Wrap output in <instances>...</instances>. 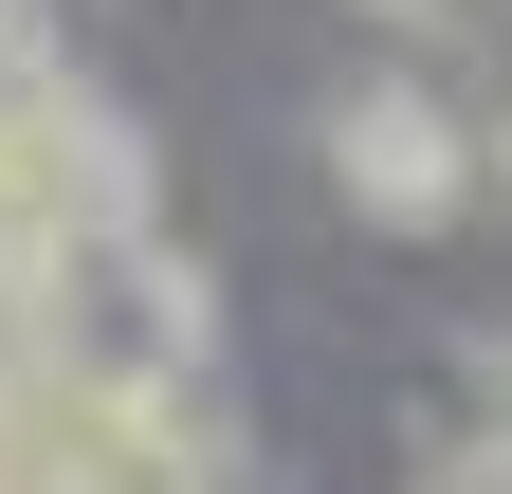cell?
Listing matches in <instances>:
<instances>
[{
	"instance_id": "cell-1",
	"label": "cell",
	"mask_w": 512,
	"mask_h": 494,
	"mask_svg": "<svg viewBox=\"0 0 512 494\" xmlns=\"http://www.w3.org/2000/svg\"><path fill=\"white\" fill-rule=\"evenodd\" d=\"M110 238H147V147L74 74H0V275H92Z\"/></svg>"
},
{
	"instance_id": "cell-2",
	"label": "cell",
	"mask_w": 512,
	"mask_h": 494,
	"mask_svg": "<svg viewBox=\"0 0 512 494\" xmlns=\"http://www.w3.org/2000/svg\"><path fill=\"white\" fill-rule=\"evenodd\" d=\"M330 183H348L366 220L439 238V220L494 183V129H476L458 92H421V74H348V92H330Z\"/></svg>"
},
{
	"instance_id": "cell-3",
	"label": "cell",
	"mask_w": 512,
	"mask_h": 494,
	"mask_svg": "<svg viewBox=\"0 0 512 494\" xmlns=\"http://www.w3.org/2000/svg\"><path fill=\"white\" fill-rule=\"evenodd\" d=\"M348 19H366V37H421V55H439V37H494V0H348Z\"/></svg>"
},
{
	"instance_id": "cell-4",
	"label": "cell",
	"mask_w": 512,
	"mask_h": 494,
	"mask_svg": "<svg viewBox=\"0 0 512 494\" xmlns=\"http://www.w3.org/2000/svg\"><path fill=\"white\" fill-rule=\"evenodd\" d=\"M421 494H512V458H494V440H476V458H439V476H421Z\"/></svg>"
},
{
	"instance_id": "cell-5",
	"label": "cell",
	"mask_w": 512,
	"mask_h": 494,
	"mask_svg": "<svg viewBox=\"0 0 512 494\" xmlns=\"http://www.w3.org/2000/svg\"><path fill=\"white\" fill-rule=\"evenodd\" d=\"M0 74H55V55H37V0H0Z\"/></svg>"
},
{
	"instance_id": "cell-6",
	"label": "cell",
	"mask_w": 512,
	"mask_h": 494,
	"mask_svg": "<svg viewBox=\"0 0 512 494\" xmlns=\"http://www.w3.org/2000/svg\"><path fill=\"white\" fill-rule=\"evenodd\" d=\"M476 403H494V458H512V330H494V366H476Z\"/></svg>"
}]
</instances>
